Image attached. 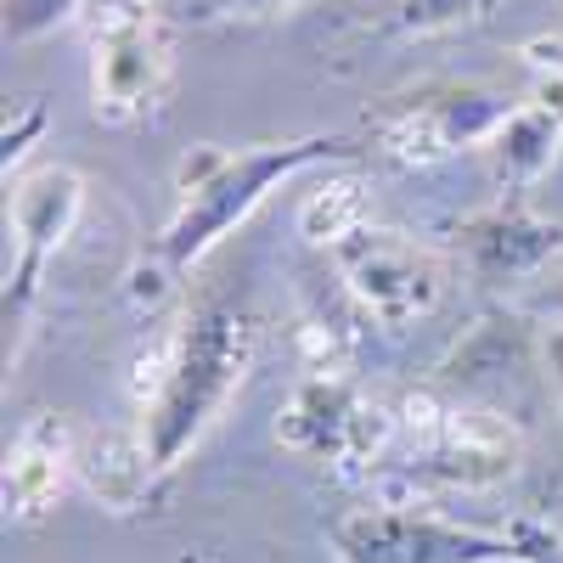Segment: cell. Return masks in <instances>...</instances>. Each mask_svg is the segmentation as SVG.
I'll return each instance as SVG.
<instances>
[{"mask_svg": "<svg viewBox=\"0 0 563 563\" xmlns=\"http://www.w3.org/2000/svg\"><path fill=\"white\" fill-rule=\"evenodd\" d=\"M558 243H563V231L547 225V220H536L525 203H496L490 214H479V220L462 225L467 260H474V271L490 276V282L541 271V265L558 254Z\"/></svg>", "mask_w": 563, "mask_h": 563, "instance_id": "9c48e42d", "label": "cell"}, {"mask_svg": "<svg viewBox=\"0 0 563 563\" xmlns=\"http://www.w3.org/2000/svg\"><path fill=\"white\" fill-rule=\"evenodd\" d=\"M68 467H79L68 422L52 417V411L29 417L12 440V451H7V519L40 525L45 512L57 507V496L68 485Z\"/></svg>", "mask_w": 563, "mask_h": 563, "instance_id": "ba28073f", "label": "cell"}, {"mask_svg": "<svg viewBox=\"0 0 563 563\" xmlns=\"http://www.w3.org/2000/svg\"><path fill=\"white\" fill-rule=\"evenodd\" d=\"M355 417H361V400H350V389L339 378H310L288 400V411H282V422H276V434L288 440L294 451H310V456H350Z\"/></svg>", "mask_w": 563, "mask_h": 563, "instance_id": "30bf717a", "label": "cell"}, {"mask_svg": "<svg viewBox=\"0 0 563 563\" xmlns=\"http://www.w3.org/2000/svg\"><path fill=\"white\" fill-rule=\"evenodd\" d=\"M79 209H85V180L68 164H45V169H34L12 186L7 225H12L18 265L7 271V333L29 321L40 276H45V265H52V254L68 243Z\"/></svg>", "mask_w": 563, "mask_h": 563, "instance_id": "8992f818", "label": "cell"}, {"mask_svg": "<svg viewBox=\"0 0 563 563\" xmlns=\"http://www.w3.org/2000/svg\"><path fill=\"white\" fill-rule=\"evenodd\" d=\"M507 113L512 108L485 85H422L378 119V147L406 169H429L462 147H485Z\"/></svg>", "mask_w": 563, "mask_h": 563, "instance_id": "277c9868", "label": "cell"}, {"mask_svg": "<svg viewBox=\"0 0 563 563\" xmlns=\"http://www.w3.org/2000/svg\"><path fill=\"white\" fill-rule=\"evenodd\" d=\"M536 108H547L563 124V63H536Z\"/></svg>", "mask_w": 563, "mask_h": 563, "instance_id": "d6986e66", "label": "cell"}, {"mask_svg": "<svg viewBox=\"0 0 563 563\" xmlns=\"http://www.w3.org/2000/svg\"><path fill=\"white\" fill-rule=\"evenodd\" d=\"M34 130H45V108H40V102L29 97V102H23V124H12V119H7V169H12V164H18L23 153H29Z\"/></svg>", "mask_w": 563, "mask_h": 563, "instance_id": "ac0fdd59", "label": "cell"}, {"mask_svg": "<svg viewBox=\"0 0 563 563\" xmlns=\"http://www.w3.org/2000/svg\"><path fill=\"white\" fill-rule=\"evenodd\" d=\"M512 558L519 563H563V536L547 525H512Z\"/></svg>", "mask_w": 563, "mask_h": 563, "instance_id": "e0dca14e", "label": "cell"}, {"mask_svg": "<svg viewBox=\"0 0 563 563\" xmlns=\"http://www.w3.org/2000/svg\"><path fill=\"white\" fill-rule=\"evenodd\" d=\"M558 141H563V124L547 113V108H512L501 119V130L485 141V153L496 158V175L507 192H525V186H536L547 175V164L558 158Z\"/></svg>", "mask_w": 563, "mask_h": 563, "instance_id": "8fae6325", "label": "cell"}, {"mask_svg": "<svg viewBox=\"0 0 563 563\" xmlns=\"http://www.w3.org/2000/svg\"><path fill=\"white\" fill-rule=\"evenodd\" d=\"M327 536H333L344 563H501L512 558V541H490V536L440 525L429 512H406V507L344 512Z\"/></svg>", "mask_w": 563, "mask_h": 563, "instance_id": "52a82bcc", "label": "cell"}, {"mask_svg": "<svg viewBox=\"0 0 563 563\" xmlns=\"http://www.w3.org/2000/svg\"><path fill=\"white\" fill-rule=\"evenodd\" d=\"M344 288L355 294L361 310H372L378 321H417L429 316L445 294V265L411 243L406 231H384V225H361L355 238H344L333 249Z\"/></svg>", "mask_w": 563, "mask_h": 563, "instance_id": "5b68a950", "label": "cell"}, {"mask_svg": "<svg viewBox=\"0 0 563 563\" xmlns=\"http://www.w3.org/2000/svg\"><path fill=\"white\" fill-rule=\"evenodd\" d=\"M490 0H389V29L400 34H434L462 18H479Z\"/></svg>", "mask_w": 563, "mask_h": 563, "instance_id": "5bb4252c", "label": "cell"}, {"mask_svg": "<svg viewBox=\"0 0 563 563\" xmlns=\"http://www.w3.org/2000/svg\"><path fill=\"white\" fill-rule=\"evenodd\" d=\"M119 7H158V0H119Z\"/></svg>", "mask_w": 563, "mask_h": 563, "instance_id": "44dd1931", "label": "cell"}, {"mask_svg": "<svg viewBox=\"0 0 563 563\" xmlns=\"http://www.w3.org/2000/svg\"><path fill=\"white\" fill-rule=\"evenodd\" d=\"M305 7V0H180V12L186 18H198V23H231V18H282V12H294Z\"/></svg>", "mask_w": 563, "mask_h": 563, "instance_id": "2e32d148", "label": "cell"}, {"mask_svg": "<svg viewBox=\"0 0 563 563\" xmlns=\"http://www.w3.org/2000/svg\"><path fill=\"white\" fill-rule=\"evenodd\" d=\"M79 467H85L90 490H97L102 501H113V507L135 501L141 485H147V474H158L147 440H124V434H102L97 445L79 456Z\"/></svg>", "mask_w": 563, "mask_h": 563, "instance_id": "7c38bea8", "label": "cell"}, {"mask_svg": "<svg viewBox=\"0 0 563 563\" xmlns=\"http://www.w3.org/2000/svg\"><path fill=\"white\" fill-rule=\"evenodd\" d=\"M85 0H7V34L12 40H40L57 23H68Z\"/></svg>", "mask_w": 563, "mask_h": 563, "instance_id": "9a60e30c", "label": "cell"}, {"mask_svg": "<svg viewBox=\"0 0 563 563\" xmlns=\"http://www.w3.org/2000/svg\"><path fill=\"white\" fill-rule=\"evenodd\" d=\"M249 366H254V321L238 310H198L147 344V355L135 361V395L147 411L141 440H147L158 474H169L203 440V429L249 378Z\"/></svg>", "mask_w": 563, "mask_h": 563, "instance_id": "6da1fadb", "label": "cell"}, {"mask_svg": "<svg viewBox=\"0 0 563 563\" xmlns=\"http://www.w3.org/2000/svg\"><path fill=\"white\" fill-rule=\"evenodd\" d=\"M355 147L344 135H305V141H260V147H192L175 169V214L158 238V260L169 271L198 265L214 243H225L282 180H294L299 169L339 164Z\"/></svg>", "mask_w": 563, "mask_h": 563, "instance_id": "7a4b0ae2", "label": "cell"}, {"mask_svg": "<svg viewBox=\"0 0 563 563\" xmlns=\"http://www.w3.org/2000/svg\"><path fill=\"white\" fill-rule=\"evenodd\" d=\"M361 225H372V220H366V192H361L355 180H344V175L321 180L316 192L299 203V231H305L310 243L339 249L344 238H355Z\"/></svg>", "mask_w": 563, "mask_h": 563, "instance_id": "4fadbf2b", "label": "cell"}, {"mask_svg": "<svg viewBox=\"0 0 563 563\" xmlns=\"http://www.w3.org/2000/svg\"><path fill=\"white\" fill-rule=\"evenodd\" d=\"M552 316H563V276H558V288H547V299H541Z\"/></svg>", "mask_w": 563, "mask_h": 563, "instance_id": "ffe728a7", "label": "cell"}, {"mask_svg": "<svg viewBox=\"0 0 563 563\" xmlns=\"http://www.w3.org/2000/svg\"><path fill=\"white\" fill-rule=\"evenodd\" d=\"M175 68V40L158 7H119L97 0V23H90V108L108 124L147 119Z\"/></svg>", "mask_w": 563, "mask_h": 563, "instance_id": "3957f363", "label": "cell"}]
</instances>
